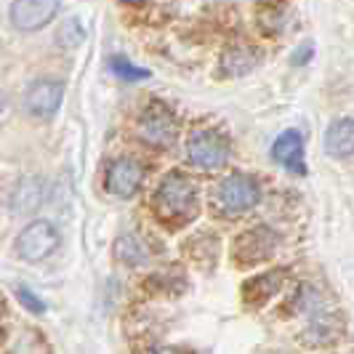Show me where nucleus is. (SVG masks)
<instances>
[{
	"instance_id": "nucleus-1",
	"label": "nucleus",
	"mask_w": 354,
	"mask_h": 354,
	"mask_svg": "<svg viewBox=\"0 0 354 354\" xmlns=\"http://www.w3.org/2000/svg\"><path fill=\"white\" fill-rule=\"evenodd\" d=\"M197 189L192 178L184 174H168L160 184L158 195H155V205L158 213L165 221H184L195 213Z\"/></svg>"
},
{
	"instance_id": "nucleus-2",
	"label": "nucleus",
	"mask_w": 354,
	"mask_h": 354,
	"mask_svg": "<svg viewBox=\"0 0 354 354\" xmlns=\"http://www.w3.org/2000/svg\"><path fill=\"white\" fill-rule=\"evenodd\" d=\"M187 158L203 171H216L230 160V142L213 128H197L187 142Z\"/></svg>"
},
{
	"instance_id": "nucleus-3",
	"label": "nucleus",
	"mask_w": 354,
	"mask_h": 354,
	"mask_svg": "<svg viewBox=\"0 0 354 354\" xmlns=\"http://www.w3.org/2000/svg\"><path fill=\"white\" fill-rule=\"evenodd\" d=\"M259 203V187L250 176L232 174L216 189V205L227 216H243Z\"/></svg>"
},
{
	"instance_id": "nucleus-4",
	"label": "nucleus",
	"mask_w": 354,
	"mask_h": 354,
	"mask_svg": "<svg viewBox=\"0 0 354 354\" xmlns=\"http://www.w3.org/2000/svg\"><path fill=\"white\" fill-rule=\"evenodd\" d=\"M139 133L147 144H155V147H171L178 136V123L174 118V112L160 102H152L142 112V120H139Z\"/></svg>"
},
{
	"instance_id": "nucleus-5",
	"label": "nucleus",
	"mask_w": 354,
	"mask_h": 354,
	"mask_svg": "<svg viewBox=\"0 0 354 354\" xmlns=\"http://www.w3.org/2000/svg\"><path fill=\"white\" fill-rule=\"evenodd\" d=\"M59 248V232L51 221H32L17 237V250L24 261H43Z\"/></svg>"
},
{
	"instance_id": "nucleus-6",
	"label": "nucleus",
	"mask_w": 354,
	"mask_h": 354,
	"mask_svg": "<svg viewBox=\"0 0 354 354\" xmlns=\"http://www.w3.org/2000/svg\"><path fill=\"white\" fill-rule=\"evenodd\" d=\"M59 14V0H14L11 3V24L21 32L43 30Z\"/></svg>"
},
{
	"instance_id": "nucleus-7",
	"label": "nucleus",
	"mask_w": 354,
	"mask_h": 354,
	"mask_svg": "<svg viewBox=\"0 0 354 354\" xmlns=\"http://www.w3.org/2000/svg\"><path fill=\"white\" fill-rule=\"evenodd\" d=\"M144 181V168L131 158L115 160L106 171V189L118 197H133Z\"/></svg>"
},
{
	"instance_id": "nucleus-8",
	"label": "nucleus",
	"mask_w": 354,
	"mask_h": 354,
	"mask_svg": "<svg viewBox=\"0 0 354 354\" xmlns=\"http://www.w3.org/2000/svg\"><path fill=\"white\" fill-rule=\"evenodd\" d=\"M62 99H64V83H59V80H37L27 91V109L35 118H51L62 106Z\"/></svg>"
},
{
	"instance_id": "nucleus-9",
	"label": "nucleus",
	"mask_w": 354,
	"mask_h": 354,
	"mask_svg": "<svg viewBox=\"0 0 354 354\" xmlns=\"http://www.w3.org/2000/svg\"><path fill=\"white\" fill-rule=\"evenodd\" d=\"M272 158L277 160L283 168L293 171V174H306V165H304V142L299 131H285L277 136V142L272 147Z\"/></svg>"
},
{
	"instance_id": "nucleus-10",
	"label": "nucleus",
	"mask_w": 354,
	"mask_h": 354,
	"mask_svg": "<svg viewBox=\"0 0 354 354\" xmlns=\"http://www.w3.org/2000/svg\"><path fill=\"white\" fill-rule=\"evenodd\" d=\"M325 152L333 158L354 155V118H341L325 133Z\"/></svg>"
},
{
	"instance_id": "nucleus-11",
	"label": "nucleus",
	"mask_w": 354,
	"mask_h": 354,
	"mask_svg": "<svg viewBox=\"0 0 354 354\" xmlns=\"http://www.w3.org/2000/svg\"><path fill=\"white\" fill-rule=\"evenodd\" d=\"M259 51L256 48H250V46H234L230 51L224 53V59H221V72L227 75V77H240V75H245L250 72L256 64H259Z\"/></svg>"
},
{
	"instance_id": "nucleus-12",
	"label": "nucleus",
	"mask_w": 354,
	"mask_h": 354,
	"mask_svg": "<svg viewBox=\"0 0 354 354\" xmlns=\"http://www.w3.org/2000/svg\"><path fill=\"white\" fill-rule=\"evenodd\" d=\"M253 245H250L248 240H237V259H243V261H259V259H266L272 248H274V234L266 230H253Z\"/></svg>"
},
{
	"instance_id": "nucleus-13",
	"label": "nucleus",
	"mask_w": 354,
	"mask_h": 354,
	"mask_svg": "<svg viewBox=\"0 0 354 354\" xmlns=\"http://www.w3.org/2000/svg\"><path fill=\"white\" fill-rule=\"evenodd\" d=\"M118 259L123 264L136 266V264H144L149 259V250H147V245H144L136 234H128V237L118 240Z\"/></svg>"
},
{
	"instance_id": "nucleus-14",
	"label": "nucleus",
	"mask_w": 354,
	"mask_h": 354,
	"mask_svg": "<svg viewBox=\"0 0 354 354\" xmlns=\"http://www.w3.org/2000/svg\"><path fill=\"white\" fill-rule=\"evenodd\" d=\"M109 70L115 72V77H120V80H131V83L149 77V72L142 70V67H136V64H131L125 56H112V59H109Z\"/></svg>"
},
{
	"instance_id": "nucleus-15",
	"label": "nucleus",
	"mask_w": 354,
	"mask_h": 354,
	"mask_svg": "<svg viewBox=\"0 0 354 354\" xmlns=\"http://www.w3.org/2000/svg\"><path fill=\"white\" fill-rule=\"evenodd\" d=\"M17 301L27 309V312H32V315H43L46 312V304H43V299L37 296L35 290H30L27 285H19L17 288Z\"/></svg>"
},
{
	"instance_id": "nucleus-16",
	"label": "nucleus",
	"mask_w": 354,
	"mask_h": 354,
	"mask_svg": "<svg viewBox=\"0 0 354 354\" xmlns=\"http://www.w3.org/2000/svg\"><path fill=\"white\" fill-rule=\"evenodd\" d=\"M312 59V46H301L299 51L293 53V64H304V62H309Z\"/></svg>"
},
{
	"instance_id": "nucleus-17",
	"label": "nucleus",
	"mask_w": 354,
	"mask_h": 354,
	"mask_svg": "<svg viewBox=\"0 0 354 354\" xmlns=\"http://www.w3.org/2000/svg\"><path fill=\"white\" fill-rule=\"evenodd\" d=\"M125 3H144V0H125Z\"/></svg>"
}]
</instances>
